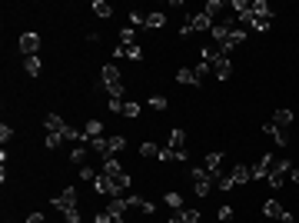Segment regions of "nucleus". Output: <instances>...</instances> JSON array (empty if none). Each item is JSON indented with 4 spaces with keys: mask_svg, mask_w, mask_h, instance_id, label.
Instances as JSON below:
<instances>
[{
    "mask_svg": "<svg viewBox=\"0 0 299 223\" xmlns=\"http://www.w3.org/2000/svg\"><path fill=\"white\" fill-rule=\"evenodd\" d=\"M216 180H219V173H210L206 166H193V190H196V197H210V190L216 187Z\"/></svg>",
    "mask_w": 299,
    "mask_h": 223,
    "instance_id": "f257e3e1",
    "label": "nucleus"
},
{
    "mask_svg": "<svg viewBox=\"0 0 299 223\" xmlns=\"http://www.w3.org/2000/svg\"><path fill=\"white\" fill-rule=\"evenodd\" d=\"M289 170H293V163H289V160H276L273 170H269V177H266V183L273 187V190H279V187L289 180Z\"/></svg>",
    "mask_w": 299,
    "mask_h": 223,
    "instance_id": "f03ea898",
    "label": "nucleus"
},
{
    "mask_svg": "<svg viewBox=\"0 0 299 223\" xmlns=\"http://www.w3.org/2000/svg\"><path fill=\"white\" fill-rule=\"evenodd\" d=\"M77 200H80V197H77V190H73V187H67V190H63L60 193V197H50V203H53L57 207V210H73V207H77Z\"/></svg>",
    "mask_w": 299,
    "mask_h": 223,
    "instance_id": "7ed1b4c3",
    "label": "nucleus"
},
{
    "mask_svg": "<svg viewBox=\"0 0 299 223\" xmlns=\"http://www.w3.org/2000/svg\"><path fill=\"white\" fill-rule=\"evenodd\" d=\"M100 83H103V90H110V87H117V83H123V73H120V67H117V64H106L103 70H100Z\"/></svg>",
    "mask_w": 299,
    "mask_h": 223,
    "instance_id": "20e7f679",
    "label": "nucleus"
},
{
    "mask_svg": "<svg viewBox=\"0 0 299 223\" xmlns=\"http://www.w3.org/2000/svg\"><path fill=\"white\" fill-rule=\"evenodd\" d=\"M106 177H110V173H106ZM130 190V173H113L110 177V197H123V193Z\"/></svg>",
    "mask_w": 299,
    "mask_h": 223,
    "instance_id": "39448f33",
    "label": "nucleus"
},
{
    "mask_svg": "<svg viewBox=\"0 0 299 223\" xmlns=\"http://www.w3.org/2000/svg\"><path fill=\"white\" fill-rule=\"evenodd\" d=\"M126 210H130L126 197H113V200H110V207H106V213L113 217V223H123V220H126Z\"/></svg>",
    "mask_w": 299,
    "mask_h": 223,
    "instance_id": "423d86ee",
    "label": "nucleus"
},
{
    "mask_svg": "<svg viewBox=\"0 0 299 223\" xmlns=\"http://www.w3.org/2000/svg\"><path fill=\"white\" fill-rule=\"evenodd\" d=\"M37 50H40V33H24V37H20V53H24V57H37Z\"/></svg>",
    "mask_w": 299,
    "mask_h": 223,
    "instance_id": "0eeeda50",
    "label": "nucleus"
},
{
    "mask_svg": "<svg viewBox=\"0 0 299 223\" xmlns=\"http://www.w3.org/2000/svg\"><path fill=\"white\" fill-rule=\"evenodd\" d=\"M186 27H190V30H199V33H210L213 30V20L210 17H206V13L203 10H199V13H190V17H186Z\"/></svg>",
    "mask_w": 299,
    "mask_h": 223,
    "instance_id": "6e6552de",
    "label": "nucleus"
},
{
    "mask_svg": "<svg viewBox=\"0 0 299 223\" xmlns=\"http://www.w3.org/2000/svg\"><path fill=\"white\" fill-rule=\"evenodd\" d=\"M263 130H266V134H269V137H273V140H276V143H279V147H289V130H283V127H276V123H273V120H269V123H266V127H263Z\"/></svg>",
    "mask_w": 299,
    "mask_h": 223,
    "instance_id": "1a4fd4ad",
    "label": "nucleus"
},
{
    "mask_svg": "<svg viewBox=\"0 0 299 223\" xmlns=\"http://www.w3.org/2000/svg\"><path fill=\"white\" fill-rule=\"evenodd\" d=\"M44 123H47V134H60V137L67 134V127H70V123L63 120V117H57V114H47Z\"/></svg>",
    "mask_w": 299,
    "mask_h": 223,
    "instance_id": "9d476101",
    "label": "nucleus"
},
{
    "mask_svg": "<svg viewBox=\"0 0 299 223\" xmlns=\"http://www.w3.org/2000/svg\"><path fill=\"white\" fill-rule=\"evenodd\" d=\"M273 163H276V160L269 157V153H266V157H259V163L253 166V180H266L269 170H273Z\"/></svg>",
    "mask_w": 299,
    "mask_h": 223,
    "instance_id": "9b49d317",
    "label": "nucleus"
},
{
    "mask_svg": "<svg viewBox=\"0 0 299 223\" xmlns=\"http://www.w3.org/2000/svg\"><path fill=\"white\" fill-rule=\"evenodd\" d=\"M213 73H216V80H230V77H233V60L219 57L216 64H213Z\"/></svg>",
    "mask_w": 299,
    "mask_h": 223,
    "instance_id": "f8f14e48",
    "label": "nucleus"
},
{
    "mask_svg": "<svg viewBox=\"0 0 299 223\" xmlns=\"http://www.w3.org/2000/svg\"><path fill=\"white\" fill-rule=\"evenodd\" d=\"M120 57H130V60H143V50H140V47L137 44H133V47H113V60H120Z\"/></svg>",
    "mask_w": 299,
    "mask_h": 223,
    "instance_id": "ddd939ff",
    "label": "nucleus"
},
{
    "mask_svg": "<svg viewBox=\"0 0 299 223\" xmlns=\"http://www.w3.org/2000/svg\"><path fill=\"white\" fill-rule=\"evenodd\" d=\"M163 24H166V13H163V10H153V13H146V17H143L146 30H160Z\"/></svg>",
    "mask_w": 299,
    "mask_h": 223,
    "instance_id": "4468645a",
    "label": "nucleus"
},
{
    "mask_svg": "<svg viewBox=\"0 0 299 223\" xmlns=\"http://www.w3.org/2000/svg\"><path fill=\"white\" fill-rule=\"evenodd\" d=\"M293 120H296V117H293V110H286V107L273 114V123H276V127H283V130H289V127H293Z\"/></svg>",
    "mask_w": 299,
    "mask_h": 223,
    "instance_id": "2eb2a0df",
    "label": "nucleus"
},
{
    "mask_svg": "<svg viewBox=\"0 0 299 223\" xmlns=\"http://www.w3.org/2000/svg\"><path fill=\"white\" fill-rule=\"evenodd\" d=\"M176 83H183V87H190V83H193V87H199V77H196V70H190V67H183V70H176Z\"/></svg>",
    "mask_w": 299,
    "mask_h": 223,
    "instance_id": "dca6fc26",
    "label": "nucleus"
},
{
    "mask_svg": "<svg viewBox=\"0 0 299 223\" xmlns=\"http://www.w3.org/2000/svg\"><path fill=\"white\" fill-rule=\"evenodd\" d=\"M223 10H226V4H223V0H206V7H203V13L213 20V24H216V17H219Z\"/></svg>",
    "mask_w": 299,
    "mask_h": 223,
    "instance_id": "f3484780",
    "label": "nucleus"
},
{
    "mask_svg": "<svg viewBox=\"0 0 299 223\" xmlns=\"http://www.w3.org/2000/svg\"><path fill=\"white\" fill-rule=\"evenodd\" d=\"M160 160L166 163V160H176V163H183L186 160V150H176V147H160Z\"/></svg>",
    "mask_w": 299,
    "mask_h": 223,
    "instance_id": "a211bd4d",
    "label": "nucleus"
},
{
    "mask_svg": "<svg viewBox=\"0 0 299 223\" xmlns=\"http://www.w3.org/2000/svg\"><path fill=\"white\" fill-rule=\"evenodd\" d=\"M230 177H233V183H246V180H253V166H233L230 170Z\"/></svg>",
    "mask_w": 299,
    "mask_h": 223,
    "instance_id": "6ab92c4d",
    "label": "nucleus"
},
{
    "mask_svg": "<svg viewBox=\"0 0 299 223\" xmlns=\"http://www.w3.org/2000/svg\"><path fill=\"white\" fill-rule=\"evenodd\" d=\"M94 137H103V123H100V120H87V127H83V143L94 140Z\"/></svg>",
    "mask_w": 299,
    "mask_h": 223,
    "instance_id": "aec40b11",
    "label": "nucleus"
},
{
    "mask_svg": "<svg viewBox=\"0 0 299 223\" xmlns=\"http://www.w3.org/2000/svg\"><path fill=\"white\" fill-rule=\"evenodd\" d=\"M249 10H253V17H273V7L266 0H249Z\"/></svg>",
    "mask_w": 299,
    "mask_h": 223,
    "instance_id": "412c9836",
    "label": "nucleus"
},
{
    "mask_svg": "<svg viewBox=\"0 0 299 223\" xmlns=\"http://www.w3.org/2000/svg\"><path fill=\"white\" fill-rule=\"evenodd\" d=\"M166 147H176V150H186V130L183 127H176L173 134H170V143Z\"/></svg>",
    "mask_w": 299,
    "mask_h": 223,
    "instance_id": "4be33fe9",
    "label": "nucleus"
},
{
    "mask_svg": "<svg viewBox=\"0 0 299 223\" xmlns=\"http://www.w3.org/2000/svg\"><path fill=\"white\" fill-rule=\"evenodd\" d=\"M263 213H266L269 220H279V217H283V213H286V210H283V207H279V200H266V203H263Z\"/></svg>",
    "mask_w": 299,
    "mask_h": 223,
    "instance_id": "5701e85b",
    "label": "nucleus"
},
{
    "mask_svg": "<svg viewBox=\"0 0 299 223\" xmlns=\"http://www.w3.org/2000/svg\"><path fill=\"white\" fill-rule=\"evenodd\" d=\"M24 70L30 77H40V70H44V60L40 57H24Z\"/></svg>",
    "mask_w": 299,
    "mask_h": 223,
    "instance_id": "b1692460",
    "label": "nucleus"
},
{
    "mask_svg": "<svg viewBox=\"0 0 299 223\" xmlns=\"http://www.w3.org/2000/svg\"><path fill=\"white\" fill-rule=\"evenodd\" d=\"M219 163H223V153H206L203 166H206L210 173H219Z\"/></svg>",
    "mask_w": 299,
    "mask_h": 223,
    "instance_id": "393cba45",
    "label": "nucleus"
},
{
    "mask_svg": "<svg viewBox=\"0 0 299 223\" xmlns=\"http://www.w3.org/2000/svg\"><path fill=\"white\" fill-rule=\"evenodd\" d=\"M70 163L87 166V147H73V150H70Z\"/></svg>",
    "mask_w": 299,
    "mask_h": 223,
    "instance_id": "a878e982",
    "label": "nucleus"
},
{
    "mask_svg": "<svg viewBox=\"0 0 299 223\" xmlns=\"http://www.w3.org/2000/svg\"><path fill=\"white\" fill-rule=\"evenodd\" d=\"M94 13H97V17H113V7L110 4H106V0H94Z\"/></svg>",
    "mask_w": 299,
    "mask_h": 223,
    "instance_id": "bb28decb",
    "label": "nucleus"
},
{
    "mask_svg": "<svg viewBox=\"0 0 299 223\" xmlns=\"http://www.w3.org/2000/svg\"><path fill=\"white\" fill-rule=\"evenodd\" d=\"M77 177H80V180H83V183H94V180L100 177V173H97V170H94V166H90V163H87V166H80V170H77Z\"/></svg>",
    "mask_w": 299,
    "mask_h": 223,
    "instance_id": "cd10ccee",
    "label": "nucleus"
},
{
    "mask_svg": "<svg viewBox=\"0 0 299 223\" xmlns=\"http://www.w3.org/2000/svg\"><path fill=\"white\" fill-rule=\"evenodd\" d=\"M269 24H273V17H249V24H246V27H253V30H259V33H263Z\"/></svg>",
    "mask_w": 299,
    "mask_h": 223,
    "instance_id": "c85d7f7f",
    "label": "nucleus"
},
{
    "mask_svg": "<svg viewBox=\"0 0 299 223\" xmlns=\"http://www.w3.org/2000/svg\"><path fill=\"white\" fill-rule=\"evenodd\" d=\"M133 40H137L133 27H123V30H120V47H133Z\"/></svg>",
    "mask_w": 299,
    "mask_h": 223,
    "instance_id": "c756f323",
    "label": "nucleus"
},
{
    "mask_svg": "<svg viewBox=\"0 0 299 223\" xmlns=\"http://www.w3.org/2000/svg\"><path fill=\"white\" fill-rule=\"evenodd\" d=\"M140 157H146V160L160 157V147H156V143H140Z\"/></svg>",
    "mask_w": 299,
    "mask_h": 223,
    "instance_id": "7c9ffc66",
    "label": "nucleus"
},
{
    "mask_svg": "<svg viewBox=\"0 0 299 223\" xmlns=\"http://www.w3.org/2000/svg\"><path fill=\"white\" fill-rule=\"evenodd\" d=\"M94 190L97 193H110V177H106V173H100V177L94 180Z\"/></svg>",
    "mask_w": 299,
    "mask_h": 223,
    "instance_id": "2f4dec72",
    "label": "nucleus"
},
{
    "mask_svg": "<svg viewBox=\"0 0 299 223\" xmlns=\"http://www.w3.org/2000/svg\"><path fill=\"white\" fill-rule=\"evenodd\" d=\"M123 147H126V140H123V137H120V134H113V137H110V153H113V157H117V153L123 150Z\"/></svg>",
    "mask_w": 299,
    "mask_h": 223,
    "instance_id": "473e14b6",
    "label": "nucleus"
},
{
    "mask_svg": "<svg viewBox=\"0 0 299 223\" xmlns=\"http://www.w3.org/2000/svg\"><path fill=\"white\" fill-rule=\"evenodd\" d=\"M106 107H110V114H123L126 100H120V97H110V100H106Z\"/></svg>",
    "mask_w": 299,
    "mask_h": 223,
    "instance_id": "72a5a7b5",
    "label": "nucleus"
},
{
    "mask_svg": "<svg viewBox=\"0 0 299 223\" xmlns=\"http://www.w3.org/2000/svg\"><path fill=\"white\" fill-rule=\"evenodd\" d=\"M216 187H219V190H223V193H230V190H233V187H236V183H233V177H230V173H223V177L216 180Z\"/></svg>",
    "mask_w": 299,
    "mask_h": 223,
    "instance_id": "f704fd0d",
    "label": "nucleus"
},
{
    "mask_svg": "<svg viewBox=\"0 0 299 223\" xmlns=\"http://www.w3.org/2000/svg\"><path fill=\"white\" fill-rule=\"evenodd\" d=\"M180 217H183V223H199V210L190 207V210H180Z\"/></svg>",
    "mask_w": 299,
    "mask_h": 223,
    "instance_id": "c9c22d12",
    "label": "nucleus"
},
{
    "mask_svg": "<svg viewBox=\"0 0 299 223\" xmlns=\"http://www.w3.org/2000/svg\"><path fill=\"white\" fill-rule=\"evenodd\" d=\"M166 207H173V210H183V197H180V193H166Z\"/></svg>",
    "mask_w": 299,
    "mask_h": 223,
    "instance_id": "e433bc0d",
    "label": "nucleus"
},
{
    "mask_svg": "<svg viewBox=\"0 0 299 223\" xmlns=\"http://www.w3.org/2000/svg\"><path fill=\"white\" fill-rule=\"evenodd\" d=\"M60 143H63V137H60V134H47V143H44V147H47V150H57Z\"/></svg>",
    "mask_w": 299,
    "mask_h": 223,
    "instance_id": "4c0bfd02",
    "label": "nucleus"
},
{
    "mask_svg": "<svg viewBox=\"0 0 299 223\" xmlns=\"http://www.w3.org/2000/svg\"><path fill=\"white\" fill-rule=\"evenodd\" d=\"M63 220H67V223H83V217H80L77 207H73V210H63Z\"/></svg>",
    "mask_w": 299,
    "mask_h": 223,
    "instance_id": "58836bf2",
    "label": "nucleus"
},
{
    "mask_svg": "<svg viewBox=\"0 0 299 223\" xmlns=\"http://www.w3.org/2000/svg\"><path fill=\"white\" fill-rule=\"evenodd\" d=\"M150 110H156V114L166 110V100H163V97H150Z\"/></svg>",
    "mask_w": 299,
    "mask_h": 223,
    "instance_id": "ea45409f",
    "label": "nucleus"
},
{
    "mask_svg": "<svg viewBox=\"0 0 299 223\" xmlns=\"http://www.w3.org/2000/svg\"><path fill=\"white\" fill-rule=\"evenodd\" d=\"M137 114H140V103L126 100V107H123V117H137Z\"/></svg>",
    "mask_w": 299,
    "mask_h": 223,
    "instance_id": "a19ab883",
    "label": "nucleus"
},
{
    "mask_svg": "<svg viewBox=\"0 0 299 223\" xmlns=\"http://www.w3.org/2000/svg\"><path fill=\"white\" fill-rule=\"evenodd\" d=\"M219 223H233V207H219Z\"/></svg>",
    "mask_w": 299,
    "mask_h": 223,
    "instance_id": "79ce46f5",
    "label": "nucleus"
},
{
    "mask_svg": "<svg viewBox=\"0 0 299 223\" xmlns=\"http://www.w3.org/2000/svg\"><path fill=\"white\" fill-rule=\"evenodd\" d=\"M210 70H213V64H206V60H199V64H196V77H199V80H203Z\"/></svg>",
    "mask_w": 299,
    "mask_h": 223,
    "instance_id": "37998d69",
    "label": "nucleus"
},
{
    "mask_svg": "<svg viewBox=\"0 0 299 223\" xmlns=\"http://www.w3.org/2000/svg\"><path fill=\"white\" fill-rule=\"evenodd\" d=\"M0 140H13V127H7V123H4V127H0Z\"/></svg>",
    "mask_w": 299,
    "mask_h": 223,
    "instance_id": "c03bdc74",
    "label": "nucleus"
},
{
    "mask_svg": "<svg viewBox=\"0 0 299 223\" xmlns=\"http://www.w3.org/2000/svg\"><path fill=\"white\" fill-rule=\"evenodd\" d=\"M94 223H113V217H110V213H106V210H100L97 217H94Z\"/></svg>",
    "mask_w": 299,
    "mask_h": 223,
    "instance_id": "a18cd8bd",
    "label": "nucleus"
},
{
    "mask_svg": "<svg viewBox=\"0 0 299 223\" xmlns=\"http://www.w3.org/2000/svg\"><path fill=\"white\" fill-rule=\"evenodd\" d=\"M27 223H44V213H40V210H33L30 217H27Z\"/></svg>",
    "mask_w": 299,
    "mask_h": 223,
    "instance_id": "49530a36",
    "label": "nucleus"
},
{
    "mask_svg": "<svg viewBox=\"0 0 299 223\" xmlns=\"http://www.w3.org/2000/svg\"><path fill=\"white\" fill-rule=\"evenodd\" d=\"M166 223H183V217H180V210H176L173 217H166Z\"/></svg>",
    "mask_w": 299,
    "mask_h": 223,
    "instance_id": "de8ad7c7",
    "label": "nucleus"
},
{
    "mask_svg": "<svg viewBox=\"0 0 299 223\" xmlns=\"http://www.w3.org/2000/svg\"><path fill=\"white\" fill-rule=\"evenodd\" d=\"M289 180H293V183H299V170H296V166L289 170Z\"/></svg>",
    "mask_w": 299,
    "mask_h": 223,
    "instance_id": "09e8293b",
    "label": "nucleus"
}]
</instances>
